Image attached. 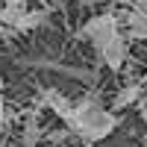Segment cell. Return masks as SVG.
<instances>
[{
    "label": "cell",
    "instance_id": "1",
    "mask_svg": "<svg viewBox=\"0 0 147 147\" xmlns=\"http://www.w3.org/2000/svg\"><path fill=\"white\" fill-rule=\"evenodd\" d=\"M115 127H118V118L112 112H106V109H100L94 118H88L82 127H77V132L85 141H103V138H109L115 132Z\"/></svg>",
    "mask_w": 147,
    "mask_h": 147
},
{
    "label": "cell",
    "instance_id": "2",
    "mask_svg": "<svg viewBox=\"0 0 147 147\" xmlns=\"http://www.w3.org/2000/svg\"><path fill=\"white\" fill-rule=\"evenodd\" d=\"M94 50L100 53V59L106 62V68H112V71H121L127 62V41L121 38V32L115 35H109V38H100V41H94Z\"/></svg>",
    "mask_w": 147,
    "mask_h": 147
},
{
    "label": "cell",
    "instance_id": "3",
    "mask_svg": "<svg viewBox=\"0 0 147 147\" xmlns=\"http://www.w3.org/2000/svg\"><path fill=\"white\" fill-rule=\"evenodd\" d=\"M115 32H118V18H115V15H97V18H91V21L80 30V35H82V38H88L91 44L100 41V38H109V35H115Z\"/></svg>",
    "mask_w": 147,
    "mask_h": 147
},
{
    "label": "cell",
    "instance_id": "4",
    "mask_svg": "<svg viewBox=\"0 0 147 147\" xmlns=\"http://www.w3.org/2000/svg\"><path fill=\"white\" fill-rule=\"evenodd\" d=\"M41 103L50 106L53 112L65 121V124H71V118H74V103L68 100L65 94H59L56 88H44V91H41Z\"/></svg>",
    "mask_w": 147,
    "mask_h": 147
},
{
    "label": "cell",
    "instance_id": "5",
    "mask_svg": "<svg viewBox=\"0 0 147 147\" xmlns=\"http://www.w3.org/2000/svg\"><path fill=\"white\" fill-rule=\"evenodd\" d=\"M97 112H100V100L97 97H82L80 103H74V118H71V127L77 129V127H82L88 118H94Z\"/></svg>",
    "mask_w": 147,
    "mask_h": 147
},
{
    "label": "cell",
    "instance_id": "6",
    "mask_svg": "<svg viewBox=\"0 0 147 147\" xmlns=\"http://www.w3.org/2000/svg\"><path fill=\"white\" fill-rule=\"evenodd\" d=\"M124 24H127L129 35H136V38H147V12H141V9L124 12Z\"/></svg>",
    "mask_w": 147,
    "mask_h": 147
},
{
    "label": "cell",
    "instance_id": "7",
    "mask_svg": "<svg viewBox=\"0 0 147 147\" xmlns=\"http://www.w3.org/2000/svg\"><path fill=\"white\" fill-rule=\"evenodd\" d=\"M138 94H141V85H124L118 94H115V106H129V103H136L138 100Z\"/></svg>",
    "mask_w": 147,
    "mask_h": 147
},
{
    "label": "cell",
    "instance_id": "8",
    "mask_svg": "<svg viewBox=\"0 0 147 147\" xmlns=\"http://www.w3.org/2000/svg\"><path fill=\"white\" fill-rule=\"evenodd\" d=\"M44 21H47V15H44V12L27 9V12H24V18H21V24H18V30H21V32H24V30H35V27H41Z\"/></svg>",
    "mask_w": 147,
    "mask_h": 147
},
{
    "label": "cell",
    "instance_id": "9",
    "mask_svg": "<svg viewBox=\"0 0 147 147\" xmlns=\"http://www.w3.org/2000/svg\"><path fill=\"white\" fill-rule=\"evenodd\" d=\"M24 6H6L3 12H0V21L6 24V27H12V30H18V24H21V18H24Z\"/></svg>",
    "mask_w": 147,
    "mask_h": 147
},
{
    "label": "cell",
    "instance_id": "10",
    "mask_svg": "<svg viewBox=\"0 0 147 147\" xmlns=\"http://www.w3.org/2000/svg\"><path fill=\"white\" fill-rule=\"evenodd\" d=\"M35 141H38V127H35V121H30V124H27V132H24V144H27V147H35Z\"/></svg>",
    "mask_w": 147,
    "mask_h": 147
},
{
    "label": "cell",
    "instance_id": "11",
    "mask_svg": "<svg viewBox=\"0 0 147 147\" xmlns=\"http://www.w3.org/2000/svg\"><path fill=\"white\" fill-rule=\"evenodd\" d=\"M3 129H6V100L0 94V136H3Z\"/></svg>",
    "mask_w": 147,
    "mask_h": 147
},
{
    "label": "cell",
    "instance_id": "12",
    "mask_svg": "<svg viewBox=\"0 0 147 147\" xmlns=\"http://www.w3.org/2000/svg\"><path fill=\"white\" fill-rule=\"evenodd\" d=\"M132 3V9H141V12H147V0H129Z\"/></svg>",
    "mask_w": 147,
    "mask_h": 147
},
{
    "label": "cell",
    "instance_id": "13",
    "mask_svg": "<svg viewBox=\"0 0 147 147\" xmlns=\"http://www.w3.org/2000/svg\"><path fill=\"white\" fill-rule=\"evenodd\" d=\"M3 6H21V0H3Z\"/></svg>",
    "mask_w": 147,
    "mask_h": 147
},
{
    "label": "cell",
    "instance_id": "14",
    "mask_svg": "<svg viewBox=\"0 0 147 147\" xmlns=\"http://www.w3.org/2000/svg\"><path fill=\"white\" fill-rule=\"evenodd\" d=\"M77 3H94V0H77Z\"/></svg>",
    "mask_w": 147,
    "mask_h": 147
}]
</instances>
